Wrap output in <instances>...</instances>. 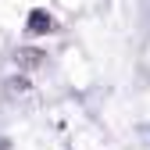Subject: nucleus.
I'll return each instance as SVG.
<instances>
[{
  "mask_svg": "<svg viewBox=\"0 0 150 150\" xmlns=\"http://www.w3.org/2000/svg\"><path fill=\"white\" fill-rule=\"evenodd\" d=\"M43 29H50V18H47L43 11H36V18H32V32H43Z\"/></svg>",
  "mask_w": 150,
  "mask_h": 150,
  "instance_id": "obj_1",
  "label": "nucleus"
}]
</instances>
